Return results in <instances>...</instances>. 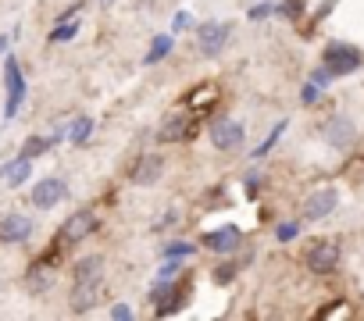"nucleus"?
I'll return each mask as SVG.
<instances>
[{"instance_id":"obj_1","label":"nucleus","mask_w":364,"mask_h":321,"mask_svg":"<svg viewBox=\"0 0 364 321\" xmlns=\"http://www.w3.org/2000/svg\"><path fill=\"white\" fill-rule=\"evenodd\" d=\"M360 50H353V47H346V43H328L325 47V54H321V65L332 72V75H350V72H357L360 68Z\"/></svg>"},{"instance_id":"obj_2","label":"nucleus","mask_w":364,"mask_h":321,"mask_svg":"<svg viewBox=\"0 0 364 321\" xmlns=\"http://www.w3.org/2000/svg\"><path fill=\"white\" fill-rule=\"evenodd\" d=\"M229 22H200L197 26V43H200V54L204 58H218L225 50V40H229Z\"/></svg>"},{"instance_id":"obj_3","label":"nucleus","mask_w":364,"mask_h":321,"mask_svg":"<svg viewBox=\"0 0 364 321\" xmlns=\"http://www.w3.org/2000/svg\"><path fill=\"white\" fill-rule=\"evenodd\" d=\"M339 243H332V239H318L311 250H307V268L314 271V275H328V271H336L339 268Z\"/></svg>"},{"instance_id":"obj_4","label":"nucleus","mask_w":364,"mask_h":321,"mask_svg":"<svg viewBox=\"0 0 364 321\" xmlns=\"http://www.w3.org/2000/svg\"><path fill=\"white\" fill-rule=\"evenodd\" d=\"M4 82H8V107H4V114L15 118L22 100H26V79H22V68H18L15 58H4Z\"/></svg>"},{"instance_id":"obj_5","label":"nucleus","mask_w":364,"mask_h":321,"mask_svg":"<svg viewBox=\"0 0 364 321\" xmlns=\"http://www.w3.org/2000/svg\"><path fill=\"white\" fill-rule=\"evenodd\" d=\"M93 229H97V214H93V211H75V214H68V222L61 225L58 243H61V246H68V243H82Z\"/></svg>"},{"instance_id":"obj_6","label":"nucleus","mask_w":364,"mask_h":321,"mask_svg":"<svg viewBox=\"0 0 364 321\" xmlns=\"http://www.w3.org/2000/svg\"><path fill=\"white\" fill-rule=\"evenodd\" d=\"M321 136H325V143H328V146L346 150V146L357 139V125H353L346 114H332V118L321 125Z\"/></svg>"},{"instance_id":"obj_7","label":"nucleus","mask_w":364,"mask_h":321,"mask_svg":"<svg viewBox=\"0 0 364 321\" xmlns=\"http://www.w3.org/2000/svg\"><path fill=\"white\" fill-rule=\"evenodd\" d=\"M65 197H68V186L61 179H40L33 186V207L36 211H54Z\"/></svg>"},{"instance_id":"obj_8","label":"nucleus","mask_w":364,"mask_h":321,"mask_svg":"<svg viewBox=\"0 0 364 321\" xmlns=\"http://www.w3.org/2000/svg\"><path fill=\"white\" fill-rule=\"evenodd\" d=\"M336 204H339V193H336L332 186H321V190H314V193L304 200V218H307V222H321V218H328V214L336 211Z\"/></svg>"},{"instance_id":"obj_9","label":"nucleus","mask_w":364,"mask_h":321,"mask_svg":"<svg viewBox=\"0 0 364 321\" xmlns=\"http://www.w3.org/2000/svg\"><path fill=\"white\" fill-rule=\"evenodd\" d=\"M243 139H247V129L240 121H232V118H222V121L211 125V143L218 150H240Z\"/></svg>"},{"instance_id":"obj_10","label":"nucleus","mask_w":364,"mask_h":321,"mask_svg":"<svg viewBox=\"0 0 364 321\" xmlns=\"http://www.w3.org/2000/svg\"><path fill=\"white\" fill-rule=\"evenodd\" d=\"M104 296V278H90V282H75L72 285V310L75 314H90Z\"/></svg>"},{"instance_id":"obj_11","label":"nucleus","mask_w":364,"mask_h":321,"mask_svg":"<svg viewBox=\"0 0 364 321\" xmlns=\"http://www.w3.org/2000/svg\"><path fill=\"white\" fill-rule=\"evenodd\" d=\"M208 250H215V254H236L240 250V243H243V232L236 229V225H222V229H211V232H204V239H200Z\"/></svg>"},{"instance_id":"obj_12","label":"nucleus","mask_w":364,"mask_h":321,"mask_svg":"<svg viewBox=\"0 0 364 321\" xmlns=\"http://www.w3.org/2000/svg\"><path fill=\"white\" fill-rule=\"evenodd\" d=\"M193 132H197V118L182 111V114H171V118L161 125L157 139H161V143H182V139H190Z\"/></svg>"},{"instance_id":"obj_13","label":"nucleus","mask_w":364,"mask_h":321,"mask_svg":"<svg viewBox=\"0 0 364 321\" xmlns=\"http://www.w3.org/2000/svg\"><path fill=\"white\" fill-rule=\"evenodd\" d=\"M33 236V222L26 214H4L0 218V243H8V246H18Z\"/></svg>"},{"instance_id":"obj_14","label":"nucleus","mask_w":364,"mask_h":321,"mask_svg":"<svg viewBox=\"0 0 364 321\" xmlns=\"http://www.w3.org/2000/svg\"><path fill=\"white\" fill-rule=\"evenodd\" d=\"M161 175H164V157L161 153H143L129 179H132V186H154Z\"/></svg>"},{"instance_id":"obj_15","label":"nucleus","mask_w":364,"mask_h":321,"mask_svg":"<svg viewBox=\"0 0 364 321\" xmlns=\"http://www.w3.org/2000/svg\"><path fill=\"white\" fill-rule=\"evenodd\" d=\"M29 172H33V160L29 157H15V160H8L4 168H0V179H4L11 190H18V186H26V179H29Z\"/></svg>"},{"instance_id":"obj_16","label":"nucleus","mask_w":364,"mask_h":321,"mask_svg":"<svg viewBox=\"0 0 364 321\" xmlns=\"http://www.w3.org/2000/svg\"><path fill=\"white\" fill-rule=\"evenodd\" d=\"M50 285H54V268H50L47 261H36V264L26 271V289L40 296V293H47Z\"/></svg>"},{"instance_id":"obj_17","label":"nucleus","mask_w":364,"mask_h":321,"mask_svg":"<svg viewBox=\"0 0 364 321\" xmlns=\"http://www.w3.org/2000/svg\"><path fill=\"white\" fill-rule=\"evenodd\" d=\"M100 268H104V257L100 254H90L82 261H75V282H90V278H100Z\"/></svg>"},{"instance_id":"obj_18","label":"nucleus","mask_w":364,"mask_h":321,"mask_svg":"<svg viewBox=\"0 0 364 321\" xmlns=\"http://www.w3.org/2000/svg\"><path fill=\"white\" fill-rule=\"evenodd\" d=\"M90 132H93V118H90V114H82V118H75V121H72L68 139H72L75 146H82V143L90 139Z\"/></svg>"},{"instance_id":"obj_19","label":"nucleus","mask_w":364,"mask_h":321,"mask_svg":"<svg viewBox=\"0 0 364 321\" xmlns=\"http://www.w3.org/2000/svg\"><path fill=\"white\" fill-rule=\"evenodd\" d=\"M171 47H175V43H171V36H154V47L146 50V58H143V61H146V65H157L164 54H171Z\"/></svg>"},{"instance_id":"obj_20","label":"nucleus","mask_w":364,"mask_h":321,"mask_svg":"<svg viewBox=\"0 0 364 321\" xmlns=\"http://www.w3.org/2000/svg\"><path fill=\"white\" fill-rule=\"evenodd\" d=\"M50 146H54V139H43V136H29V139L22 143V157H29V160H33V157L47 153Z\"/></svg>"},{"instance_id":"obj_21","label":"nucleus","mask_w":364,"mask_h":321,"mask_svg":"<svg viewBox=\"0 0 364 321\" xmlns=\"http://www.w3.org/2000/svg\"><path fill=\"white\" fill-rule=\"evenodd\" d=\"M79 36V22H61L58 29H50V43H61V40H75Z\"/></svg>"},{"instance_id":"obj_22","label":"nucleus","mask_w":364,"mask_h":321,"mask_svg":"<svg viewBox=\"0 0 364 321\" xmlns=\"http://www.w3.org/2000/svg\"><path fill=\"white\" fill-rule=\"evenodd\" d=\"M193 250H197V243H182V239H175V243L164 246V257H175V261H178V257H190Z\"/></svg>"},{"instance_id":"obj_23","label":"nucleus","mask_w":364,"mask_h":321,"mask_svg":"<svg viewBox=\"0 0 364 321\" xmlns=\"http://www.w3.org/2000/svg\"><path fill=\"white\" fill-rule=\"evenodd\" d=\"M282 132H286V121H279V125H275V129H272V136H268V139H264V143H261V146H257V150H254V157H264V153H268V150H272V146H275V139H279V136H282Z\"/></svg>"},{"instance_id":"obj_24","label":"nucleus","mask_w":364,"mask_h":321,"mask_svg":"<svg viewBox=\"0 0 364 321\" xmlns=\"http://www.w3.org/2000/svg\"><path fill=\"white\" fill-rule=\"evenodd\" d=\"M236 271H240V268H236L232 261H225V264H218V268H215V282H218V285H225V282H232V278H236Z\"/></svg>"},{"instance_id":"obj_25","label":"nucleus","mask_w":364,"mask_h":321,"mask_svg":"<svg viewBox=\"0 0 364 321\" xmlns=\"http://www.w3.org/2000/svg\"><path fill=\"white\" fill-rule=\"evenodd\" d=\"M272 15H275V4H254V8L247 11L250 22H264V18H272Z\"/></svg>"},{"instance_id":"obj_26","label":"nucleus","mask_w":364,"mask_h":321,"mask_svg":"<svg viewBox=\"0 0 364 321\" xmlns=\"http://www.w3.org/2000/svg\"><path fill=\"white\" fill-rule=\"evenodd\" d=\"M178 271H182V268L175 264V257H168V264L157 271V282H175V278H178Z\"/></svg>"},{"instance_id":"obj_27","label":"nucleus","mask_w":364,"mask_h":321,"mask_svg":"<svg viewBox=\"0 0 364 321\" xmlns=\"http://www.w3.org/2000/svg\"><path fill=\"white\" fill-rule=\"evenodd\" d=\"M296 232H300V225H279V229H275V236H279L282 243H286V239H293Z\"/></svg>"},{"instance_id":"obj_28","label":"nucleus","mask_w":364,"mask_h":321,"mask_svg":"<svg viewBox=\"0 0 364 321\" xmlns=\"http://www.w3.org/2000/svg\"><path fill=\"white\" fill-rule=\"evenodd\" d=\"M328 79H332V72H328V68L321 65V68L314 72V86H328Z\"/></svg>"},{"instance_id":"obj_29","label":"nucleus","mask_w":364,"mask_h":321,"mask_svg":"<svg viewBox=\"0 0 364 321\" xmlns=\"http://www.w3.org/2000/svg\"><path fill=\"white\" fill-rule=\"evenodd\" d=\"M314 100H318V86L307 82V86H304V104H314Z\"/></svg>"},{"instance_id":"obj_30","label":"nucleus","mask_w":364,"mask_h":321,"mask_svg":"<svg viewBox=\"0 0 364 321\" xmlns=\"http://www.w3.org/2000/svg\"><path fill=\"white\" fill-rule=\"evenodd\" d=\"M111 317H132V310L125 303H118V307H111Z\"/></svg>"},{"instance_id":"obj_31","label":"nucleus","mask_w":364,"mask_h":321,"mask_svg":"<svg viewBox=\"0 0 364 321\" xmlns=\"http://www.w3.org/2000/svg\"><path fill=\"white\" fill-rule=\"evenodd\" d=\"M8 50V36H0V54H4Z\"/></svg>"},{"instance_id":"obj_32","label":"nucleus","mask_w":364,"mask_h":321,"mask_svg":"<svg viewBox=\"0 0 364 321\" xmlns=\"http://www.w3.org/2000/svg\"><path fill=\"white\" fill-rule=\"evenodd\" d=\"M114 4V0H100V8H111Z\"/></svg>"}]
</instances>
